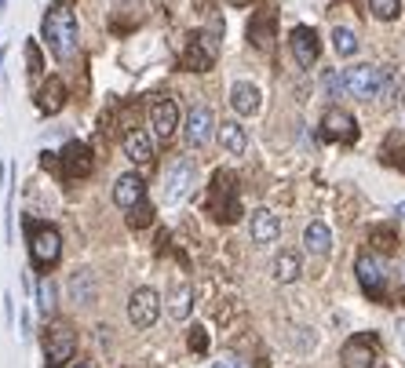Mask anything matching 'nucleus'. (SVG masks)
<instances>
[{
    "label": "nucleus",
    "instance_id": "1",
    "mask_svg": "<svg viewBox=\"0 0 405 368\" xmlns=\"http://www.w3.org/2000/svg\"><path fill=\"white\" fill-rule=\"evenodd\" d=\"M41 33H44V41H48V48H51V55L55 58H73L77 55V41H81V26H77V15L62 4H58L44 15V26H41Z\"/></svg>",
    "mask_w": 405,
    "mask_h": 368
},
{
    "label": "nucleus",
    "instance_id": "2",
    "mask_svg": "<svg viewBox=\"0 0 405 368\" xmlns=\"http://www.w3.org/2000/svg\"><path fill=\"white\" fill-rule=\"evenodd\" d=\"M344 84H347V95H354V99H380L384 91H391V77L380 66H369V63L344 70Z\"/></svg>",
    "mask_w": 405,
    "mask_h": 368
},
{
    "label": "nucleus",
    "instance_id": "3",
    "mask_svg": "<svg viewBox=\"0 0 405 368\" xmlns=\"http://www.w3.org/2000/svg\"><path fill=\"white\" fill-rule=\"evenodd\" d=\"M77 354V332L70 325H51L48 340H44V368H62L70 357Z\"/></svg>",
    "mask_w": 405,
    "mask_h": 368
},
{
    "label": "nucleus",
    "instance_id": "4",
    "mask_svg": "<svg viewBox=\"0 0 405 368\" xmlns=\"http://www.w3.org/2000/svg\"><path fill=\"white\" fill-rule=\"evenodd\" d=\"M29 256H34L37 266L51 270L62 259V237L55 226H34L29 223Z\"/></svg>",
    "mask_w": 405,
    "mask_h": 368
},
{
    "label": "nucleus",
    "instance_id": "5",
    "mask_svg": "<svg viewBox=\"0 0 405 368\" xmlns=\"http://www.w3.org/2000/svg\"><path fill=\"white\" fill-rule=\"evenodd\" d=\"M215 55H220V26H212V33H198L190 44H186V55H183V70L190 73H205Z\"/></svg>",
    "mask_w": 405,
    "mask_h": 368
},
{
    "label": "nucleus",
    "instance_id": "6",
    "mask_svg": "<svg viewBox=\"0 0 405 368\" xmlns=\"http://www.w3.org/2000/svg\"><path fill=\"white\" fill-rule=\"evenodd\" d=\"M376 354H380V340L372 332H358L351 335V340L344 343V350H339V361H344V368H372L376 364Z\"/></svg>",
    "mask_w": 405,
    "mask_h": 368
},
{
    "label": "nucleus",
    "instance_id": "7",
    "mask_svg": "<svg viewBox=\"0 0 405 368\" xmlns=\"http://www.w3.org/2000/svg\"><path fill=\"white\" fill-rule=\"evenodd\" d=\"M161 317V295L153 288H135L128 295V321L135 328H153Z\"/></svg>",
    "mask_w": 405,
    "mask_h": 368
},
{
    "label": "nucleus",
    "instance_id": "8",
    "mask_svg": "<svg viewBox=\"0 0 405 368\" xmlns=\"http://www.w3.org/2000/svg\"><path fill=\"white\" fill-rule=\"evenodd\" d=\"M194 179H198V168H194V161H175L172 168H168V175H165V190H161V201L165 204H179L186 194H190V186H194Z\"/></svg>",
    "mask_w": 405,
    "mask_h": 368
},
{
    "label": "nucleus",
    "instance_id": "9",
    "mask_svg": "<svg viewBox=\"0 0 405 368\" xmlns=\"http://www.w3.org/2000/svg\"><path fill=\"white\" fill-rule=\"evenodd\" d=\"M354 273H358V285L365 288L369 299H380V295H384V288H387V266H384V259H376L372 252H365V256H358Z\"/></svg>",
    "mask_w": 405,
    "mask_h": 368
},
{
    "label": "nucleus",
    "instance_id": "10",
    "mask_svg": "<svg viewBox=\"0 0 405 368\" xmlns=\"http://www.w3.org/2000/svg\"><path fill=\"white\" fill-rule=\"evenodd\" d=\"M215 132H220V125H215V117H212L208 106H194L190 113H186V125H183V139H186V146L201 149V146H208V139H212Z\"/></svg>",
    "mask_w": 405,
    "mask_h": 368
},
{
    "label": "nucleus",
    "instance_id": "11",
    "mask_svg": "<svg viewBox=\"0 0 405 368\" xmlns=\"http://www.w3.org/2000/svg\"><path fill=\"white\" fill-rule=\"evenodd\" d=\"M212 211H215V219H220V223H234L241 216V201L230 190V175H223V172L215 175V182H212Z\"/></svg>",
    "mask_w": 405,
    "mask_h": 368
},
{
    "label": "nucleus",
    "instance_id": "12",
    "mask_svg": "<svg viewBox=\"0 0 405 368\" xmlns=\"http://www.w3.org/2000/svg\"><path fill=\"white\" fill-rule=\"evenodd\" d=\"M289 48H292V58H296V66L310 70L318 63V55H322V44H318V33L310 26H296L292 33H289Z\"/></svg>",
    "mask_w": 405,
    "mask_h": 368
},
{
    "label": "nucleus",
    "instance_id": "13",
    "mask_svg": "<svg viewBox=\"0 0 405 368\" xmlns=\"http://www.w3.org/2000/svg\"><path fill=\"white\" fill-rule=\"evenodd\" d=\"M322 135L332 139V142H354L358 139V120L347 113V110H325L322 117Z\"/></svg>",
    "mask_w": 405,
    "mask_h": 368
},
{
    "label": "nucleus",
    "instance_id": "14",
    "mask_svg": "<svg viewBox=\"0 0 405 368\" xmlns=\"http://www.w3.org/2000/svg\"><path fill=\"white\" fill-rule=\"evenodd\" d=\"M143 197H146V182H143V175L124 172V175L113 182V204H117V208L132 211L135 204H143Z\"/></svg>",
    "mask_w": 405,
    "mask_h": 368
},
{
    "label": "nucleus",
    "instance_id": "15",
    "mask_svg": "<svg viewBox=\"0 0 405 368\" xmlns=\"http://www.w3.org/2000/svg\"><path fill=\"white\" fill-rule=\"evenodd\" d=\"M62 168H66V175H77V179H84V175H91V168H96V161H91V149H88V142H81V139H70L66 146H62Z\"/></svg>",
    "mask_w": 405,
    "mask_h": 368
},
{
    "label": "nucleus",
    "instance_id": "16",
    "mask_svg": "<svg viewBox=\"0 0 405 368\" xmlns=\"http://www.w3.org/2000/svg\"><path fill=\"white\" fill-rule=\"evenodd\" d=\"M230 106L237 117H256L260 106H263V95L252 80H234L230 84Z\"/></svg>",
    "mask_w": 405,
    "mask_h": 368
},
{
    "label": "nucleus",
    "instance_id": "17",
    "mask_svg": "<svg viewBox=\"0 0 405 368\" xmlns=\"http://www.w3.org/2000/svg\"><path fill=\"white\" fill-rule=\"evenodd\" d=\"M150 128L158 132V139H168L179 128V106H175V99H158L150 106Z\"/></svg>",
    "mask_w": 405,
    "mask_h": 368
},
{
    "label": "nucleus",
    "instance_id": "18",
    "mask_svg": "<svg viewBox=\"0 0 405 368\" xmlns=\"http://www.w3.org/2000/svg\"><path fill=\"white\" fill-rule=\"evenodd\" d=\"M248 233H252V241L256 244H274L277 237H282V219L274 216V211H267V208H260V211H252V223H248Z\"/></svg>",
    "mask_w": 405,
    "mask_h": 368
},
{
    "label": "nucleus",
    "instance_id": "19",
    "mask_svg": "<svg viewBox=\"0 0 405 368\" xmlns=\"http://www.w3.org/2000/svg\"><path fill=\"white\" fill-rule=\"evenodd\" d=\"M303 248H307L310 256H329V252H332V230H329L322 219L307 223V230H303Z\"/></svg>",
    "mask_w": 405,
    "mask_h": 368
},
{
    "label": "nucleus",
    "instance_id": "20",
    "mask_svg": "<svg viewBox=\"0 0 405 368\" xmlns=\"http://www.w3.org/2000/svg\"><path fill=\"white\" fill-rule=\"evenodd\" d=\"M124 157H128L132 164H150L153 161V142H150V135L146 132H128V135H124Z\"/></svg>",
    "mask_w": 405,
    "mask_h": 368
},
{
    "label": "nucleus",
    "instance_id": "21",
    "mask_svg": "<svg viewBox=\"0 0 405 368\" xmlns=\"http://www.w3.org/2000/svg\"><path fill=\"white\" fill-rule=\"evenodd\" d=\"M37 106H41V113H58L62 106H66V84H62L58 77H51L41 91H37Z\"/></svg>",
    "mask_w": 405,
    "mask_h": 368
},
{
    "label": "nucleus",
    "instance_id": "22",
    "mask_svg": "<svg viewBox=\"0 0 405 368\" xmlns=\"http://www.w3.org/2000/svg\"><path fill=\"white\" fill-rule=\"evenodd\" d=\"M215 135H220V142H223V149L230 153V157H241V153L248 149V132L237 125V120H223Z\"/></svg>",
    "mask_w": 405,
    "mask_h": 368
},
{
    "label": "nucleus",
    "instance_id": "23",
    "mask_svg": "<svg viewBox=\"0 0 405 368\" xmlns=\"http://www.w3.org/2000/svg\"><path fill=\"white\" fill-rule=\"evenodd\" d=\"M270 270H274V281H277V285H292L299 273H303V263H299L296 252H277Z\"/></svg>",
    "mask_w": 405,
    "mask_h": 368
},
{
    "label": "nucleus",
    "instance_id": "24",
    "mask_svg": "<svg viewBox=\"0 0 405 368\" xmlns=\"http://www.w3.org/2000/svg\"><path fill=\"white\" fill-rule=\"evenodd\" d=\"M70 299L81 303V306L96 303V278H91V270H81V273L70 278Z\"/></svg>",
    "mask_w": 405,
    "mask_h": 368
},
{
    "label": "nucleus",
    "instance_id": "25",
    "mask_svg": "<svg viewBox=\"0 0 405 368\" xmlns=\"http://www.w3.org/2000/svg\"><path fill=\"white\" fill-rule=\"evenodd\" d=\"M248 37H252L256 48H270V41H274V11H260L252 19V26H248Z\"/></svg>",
    "mask_w": 405,
    "mask_h": 368
},
{
    "label": "nucleus",
    "instance_id": "26",
    "mask_svg": "<svg viewBox=\"0 0 405 368\" xmlns=\"http://www.w3.org/2000/svg\"><path fill=\"white\" fill-rule=\"evenodd\" d=\"M190 310H194V288L190 285H179L172 292V299H168V314L175 321H186V317H190Z\"/></svg>",
    "mask_w": 405,
    "mask_h": 368
},
{
    "label": "nucleus",
    "instance_id": "27",
    "mask_svg": "<svg viewBox=\"0 0 405 368\" xmlns=\"http://www.w3.org/2000/svg\"><path fill=\"white\" fill-rule=\"evenodd\" d=\"M358 48H362V41H358L354 29H347V26H336V29H332V51H336L339 58L358 55Z\"/></svg>",
    "mask_w": 405,
    "mask_h": 368
},
{
    "label": "nucleus",
    "instance_id": "28",
    "mask_svg": "<svg viewBox=\"0 0 405 368\" xmlns=\"http://www.w3.org/2000/svg\"><path fill=\"white\" fill-rule=\"evenodd\" d=\"M34 295H37V310L48 317V314L55 310V281L48 278V273H44V278L34 285Z\"/></svg>",
    "mask_w": 405,
    "mask_h": 368
},
{
    "label": "nucleus",
    "instance_id": "29",
    "mask_svg": "<svg viewBox=\"0 0 405 368\" xmlns=\"http://www.w3.org/2000/svg\"><path fill=\"white\" fill-rule=\"evenodd\" d=\"M369 11L376 15L380 22H391V19H398L401 4H398V0H369Z\"/></svg>",
    "mask_w": 405,
    "mask_h": 368
},
{
    "label": "nucleus",
    "instance_id": "30",
    "mask_svg": "<svg viewBox=\"0 0 405 368\" xmlns=\"http://www.w3.org/2000/svg\"><path fill=\"white\" fill-rule=\"evenodd\" d=\"M322 88H325V95L329 99H339L347 91V84H344V73L339 70H325V77H322Z\"/></svg>",
    "mask_w": 405,
    "mask_h": 368
},
{
    "label": "nucleus",
    "instance_id": "31",
    "mask_svg": "<svg viewBox=\"0 0 405 368\" xmlns=\"http://www.w3.org/2000/svg\"><path fill=\"white\" fill-rule=\"evenodd\" d=\"M190 350H194V354H205V350H208V332H205L201 325H194V332H190Z\"/></svg>",
    "mask_w": 405,
    "mask_h": 368
},
{
    "label": "nucleus",
    "instance_id": "32",
    "mask_svg": "<svg viewBox=\"0 0 405 368\" xmlns=\"http://www.w3.org/2000/svg\"><path fill=\"white\" fill-rule=\"evenodd\" d=\"M128 223H132V226H146V223H150V204H135V208L128 211Z\"/></svg>",
    "mask_w": 405,
    "mask_h": 368
},
{
    "label": "nucleus",
    "instance_id": "33",
    "mask_svg": "<svg viewBox=\"0 0 405 368\" xmlns=\"http://www.w3.org/2000/svg\"><path fill=\"white\" fill-rule=\"evenodd\" d=\"M26 58H29V73H41V51H37V44H26Z\"/></svg>",
    "mask_w": 405,
    "mask_h": 368
},
{
    "label": "nucleus",
    "instance_id": "34",
    "mask_svg": "<svg viewBox=\"0 0 405 368\" xmlns=\"http://www.w3.org/2000/svg\"><path fill=\"white\" fill-rule=\"evenodd\" d=\"M4 317H8V325H15V295L11 292H4Z\"/></svg>",
    "mask_w": 405,
    "mask_h": 368
},
{
    "label": "nucleus",
    "instance_id": "35",
    "mask_svg": "<svg viewBox=\"0 0 405 368\" xmlns=\"http://www.w3.org/2000/svg\"><path fill=\"white\" fill-rule=\"evenodd\" d=\"M212 368H245L241 361H234V357H223V361H215Z\"/></svg>",
    "mask_w": 405,
    "mask_h": 368
},
{
    "label": "nucleus",
    "instance_id": "36",
    "mask_svg": "<svg viewBox=\"0 0 405 368\" xmlns=\"http://www.w3.org/2000/svg\"><path fill=\"white\" fill-rule=\"evenodd\" d=\"M29 332H34V321H29V314L22 310V335H26V340H29Z\"/></svg>",
    "mask_w": 405,
    "mask_h": 368
},
{
    "label": "nucleus",
    "instance_id": "37",
    "mask_svg": "<svg viewBox=\"0 0 405 368\" xmlns=\"http://www.w3.org/2000/svg\"><path fill=\"white\" fill-rule=\"evenodd\" d=\"M230 4H234V8H248V4H252V0H230Z\"/></svg>",
    "mask_w": 405,
    "mask_h": 368
},
{
    "label": "nucleus",
    "instance_id": "38",
    "mask_svg": "<svg viewBox=\"0 0 405 368\" xmlns=\"http://www.w3.org/2000/svg\"><path fill=\"white\" fill-rule=\"evenodd\" d=\"M394 211H398V216L405 219V201H398V204H394Z\"/></svg>",
    "mask_w": 405,
    "mask_h": 368
},
{
    "label": "nucleus",
    "instance_id": "39",
    "mask_svg": "<svg viewBox=\"0 0 405 368\" xmlns=\"http://www.w3.org/2000/svg\"><path fill=\"white\" fill-rule=\"evenodd\" d=\"M398 332H401V343H405V317L398 321Z\"/></svg>",
    "mask_w": 405,
    "mask_h": 368
},
{
    "label": "nucleus",
    "instance_id": "40",
    "mask_svg": "<svg viewBox=\"0 0 405 368\" xmlns=\"http://www.w3.org/2000/svg\"><path fill=\"white\" fill-rule=\"evenodd\" d=\"M4 58H8V51H4V48H0V66H4Z\"/></svg>",
    "mask_w": 405,
    "mask_h": 368
},
{
    "label": "nucleus",
    "instance_id": "41",
    "mask_svg": "<svg viewBox=\"0 0 405 368\" xmlns=\"http://www.w3.org/2000/svg\"><path fill=\"white\" fill-rule=\"evenodd\" d=\"M4 8H8V0H0V11H4Z\"/></svg>",
    "mask_w": 405,
    "mask_h": 368
},
{
    "label": "nucleus",
    "instance_id": "42",
    "mask_svg": "<svg viewBox=\"0 0 405 368\" xmlns=\"http://www.w3.org/2000/svg\"><path fill=\"white\" fill-rule=\"evenodd\" d=\"M70 368H91V364H70Z\"/></svg>",
    "mask_w": 405,
    "mask_h": 368
}]
</instances>
